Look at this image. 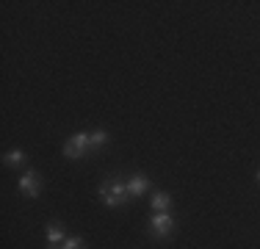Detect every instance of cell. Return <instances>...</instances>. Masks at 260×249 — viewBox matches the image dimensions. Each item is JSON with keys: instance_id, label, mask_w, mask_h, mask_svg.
I'll list each match as a JSON object with an SVG mask.
<instances>
[{"instance_id": "3957f363", "label": "cell", "mask_w": 260, "mask_h": 249, "mask_svg": "<svg viewBox=\"0 0 260 249\" xmlns=\"http://www.w3.org/2000/svg\"><path fill=\"white\" fill-rule=\"evenodd\" d=\"M147 233H150L152 238H169V235L175 233V216L172 213L150 216V222H147Z\"/></svg>"}, {"instance_id": "9c48e42d", "label": "cell", "mask_w": 260, "mask_h": 249, "mask_svg": "<svg viewBox=\"0 0 260 249\" xmlns=\"http://www.w3.org/2000/svg\"><path fill=\"white\" fill-rule=\"evenodd\" d=\"M108 141H111V136L105 133V130H94V133H91V144H94V152H97L100 147H105Z\"/></svg>"}, {"instance_id": "7a4b0ae2", "label": "cell", "mask_w": 260, "mask_h": 249, "mask_svg": "<svg viewBox=\"0 0 260 249\" xmlns=\"http://www.w3.org/2000/svg\"><path fill=\"white\" fill-rule=\"evenodd\" d=\"M64 158L78 161V158H89L94 155V144H91V133H75L72 139H67V144L61 147Z\"/></svg>"}, {"instance_id": "52a82bcc", "label": "cell", "mask_w": 260, "mask_h": 249, "mask_svg": "<svg viewBox=\"0 0 260 249\" xmlns=\"http://www.w3.org/2000/svg\"><path fill=\"white\" fill-rule=\"evenodd\" d=\"M45 235H47V241H50V244H64V241H67L64 224H61V222H50V224H47Z\"/></svg>"}, {"instance_id": "7c38bea8", "label": "cell", "mask_w": 260, "mask_h": 249, "mask_svg": "<svg viewBox=\"0 0 260 249\" xmlns=\"http://www.w3.org/2000/svg\"><path fill=\"white\" fill-rule=\"evenodd\" d=\"M255 177H257V183H260V169H257V174H255Z\"/></svg>"}, {"instance_id": "8992f818", "label": "cell", "mask_w": 260, "mask_h": 249, "mask_svg": "<svg viewBox=\"0 0 260 249\" xmlns=\"http://www.w3.org/2000/svg\"><path fill=\"white\" fill-rule=\"evenodd\" d=\"M150 205H152V210L155 213H169V208H172V197L166 194V191H155L150 199Z\"/></svg>"}, {"instance_id": "30bf717a", "label": "cell", "mask_w": 260, "mask_h": 249, "mask_svg": "<svg viewBox=\"0 0 260 249\" xmlns=\"http://www.w3.org/2000/svg\"><path fill=\"white\" fill-rule=\"evenodd\" d=\"M61 246H64V249H86V241L78 238V235H72V238H67Z\"/></svg>"}, {"instance_id": "6da1fadb", "label": "cell", "mask_w": 260, "mask_h": 249, "mask_svg": "<svg viewBox=\"0 0 260 249\" xmlns=\"http://www.w3.org/2000/svg\"><path fill=\"white\" fill-rule=\"evenodd\" d=\"M100 199L105 208H122V205H127V185L122 177H116V174H111V177H103L100 183Z\"/></svg>"}, {"instance_id": "8fae6325", "label": "cell", "mask_w": 260, "mask_h": 249, "mask_svg": "<svg viewBox=\"0 0 260 249\" xmlns=\"http://www.w3.org/2000/svg\"><path fill=\"white\" fill-rule=\"evenodd\" d=\"M47 249H64V246H61V244H50V246H47Z\"/></svg>"}, {"instance_id": "5b68a950", "label": "cell", "mask_w": 260, "mask_h": 249, "mask_svg": "<svg viewBox=\"0 0 260 249\" xmlns=\"http://www.w3.org/2000/svg\"><path fill=\"white\" fill-rule=\"evenodd\" d=\"M125 185H127L130 197H144L147 191H150V177L141 174V172H136V174H130V177L125 180Z\"/></svg>"}, {"instance_id": "277c9868", "label": "cell", "mask_w": 260, "mask_h": 249, "mask_svg": "<svg viewBox=\"0 0 260 249\" xmlns=\"http://www.w3.org/2000/svg\"><path fill=\"white\" fill-rule=\"evenodd\" d=\"M17 189H20L25 197H39L42 194V177H39V172L28 169L20 180H17Z\"/></svg>"}, {"instance_id": "ba28073f", "label": "cell", "mask_w": 260, "mask_h": 249, "mask_svg": "<svg viewBox=\"0 0 260 249\" xmlns=\"http://www.w3.org/2000/svg\"><path fill=\"white\" fill-rule=\"evenodd\" d=\"M3 164L11 166V169H17V166L25 164V152H22V149H11V152L3 155Z\"/></svg>"}]
</instances>
